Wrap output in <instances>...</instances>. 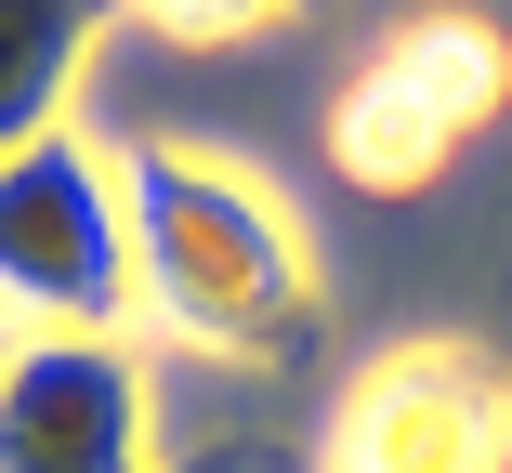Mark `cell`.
Instances as JSON below:
<instances>
[{"label": "cell", "instance_id": "cell-1", "mask_svg": "<svg viewBox=\"0 0 512 473\" xmlns=\"http://www.w3.org/2000/svg\"><path fill=\"white\" fill-rule=\"evenodd\" d=\"M119 198H132V290L171 342L276 368L316 329V263H302L289 211L250 171L197 158V145H119Z\"/></svg>", "mask_w": 512, "mask_h": 473}, {"label": "cell", "instance_id": "cell-2", "mask_svg": "<svg viewBox=\"0 0 512 473\" xmlns=\"http://www.w3.org/2000/svg\"><path fill=\"white\" fill-rule=\"evenodd\" d=\"M0 316L14 329H132V198L119 145L40 132L27 158H0Z\"/></svg>", "mask_w": 512, "mask_h": 473}, {"label": "cell", "instance_id": "cell-3", "mask_svg": "<svg viewBox=\"0 0 512 473\" xmlns=\"http://www.w3.org/2000/svg\"><path fill=\"white\" fill-rule=\"evenodd\" d=\"M499 106H512V40L486 14H421V27H394L342 79L329 158H342V184H368V198H407V184H434Z\"/></svg>", "mask_w": 512, "mask_h": 473}, {"label": "cell", "instance_id": "cell-4", "mask_svg": "<svg viewBox=\"0 0 512 473\" xmlns=\"http://www.w3.org/2000/svg\"><path fill=\"white\" fill-rule=\"evenodd\" d=\"M316 473H512V368L460 329L368 355L329 408Z\"/></svg>", "mask_w": 512, "mask_h": 473}, {"label": "cell", "instance_id": "cell-5", "mask_svg": "<svg viewBox=\"0 0 512 473\" xmlns=\"http://www.w3.org/2000/svg\"><path fill=\"white\" fill-rule=\"evenodd\" d=\"M0 473H158L132 329H27L0 368Z\"/></svg>", "mask_w": 512, "mask_h": 473}, {"label": "cell", "instance_id": "cell-6", "mask_svg": "<svg viewBox=\"0 0 512 473\" xmlns=\"http://www.w3.org/2000/svg\"><path fill=\"white\" fill-rule=\"evenodd\" d=\"M119 0H0V158H27L40 132H66V92L92 66Z\"/></svg>", "mask_w": 512, "mask_h": 473}, {"label": "cell", "instance_id": "cell-7", "mask_svg": "<svg viewBox=\"0 0 512 473\" xmlns=\"http://www.w3.org/2000/svg\"><path fill=\"white\" fill-rule=\"evenodd\" d=\"M119 14H145L184 53H237V40H276L289 14H316V0H119Z\"/></svg>", "mask_w": 512, "mask_h": 473}, {"label": "cell", "instance_id": "cell-8", "mask_svg": "<svg viewBox=\"0 0 512 473\" xmlns=\"http://www.w3.org/2000/svg\"><path fill=\"white\" fill-rule=\"evenodd\" d=\"M184 473H250V460H237V447H211V460H184Z\"/></svg>", "mask_w": 512, "mask_h": 473}, {"label": "cell", "instance_id": "cell-9", "mask_svg": "<svg viewBox=\"0 0 512 473\" xmlns=\"http://www.w3.org/2000/svg\"><path fill=\"white\" fill-rule=\"evenodd\" d=\"M14 342H27V329H14V316H0V368H14Z\"/></svg>", "mask_w": 512, "mask_h": 473}]
</instances>
